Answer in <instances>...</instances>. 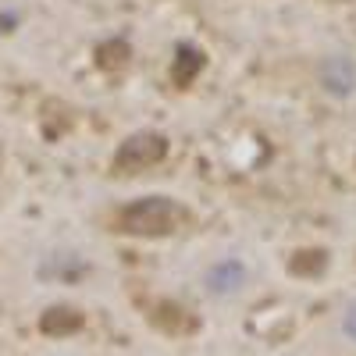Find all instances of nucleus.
Masks as SVG:
<instances>
[{"instance_id": "1", "label": "nucleus", "mask_w": 356, "mask_h": 356, "mask_svg": "<svg viewBox=\"0 0 356 356\" xmlns=\"http://www.w3.org/2000/svg\"><path fill=\"white\" fill-rule=\"evenodd\" d=\"M189 221V211L171 196H143L125 203L122 211L114 214V232L122 235H136V239H164L175 235Z\"/></svg>"}, {"instance_id": "2", "label": "nucleus", "mask_w": 356, "mask_h": 356, "mask_svg": "<svg viewBox=\"0 0 356 356\" xmlns=\"http://www.w3.org/2000/svg\"><path fill=\"white\" fill-rule=\"evenodd\" d=\"M171 150V143L164 132L157 129H143V132H132L122 139V146L114 150L111 157V175L118 178H129V175H143V171H150L157 168Z\"/></svg>"}, {"instance_id": "3", "label": "nucleus", "mask_w": 356, "mask_h": 356, "mask_svg": "<svg viewBox=\"0 0 356 356\" xmlns=\"http://www.w3.org/2000/svg\"><path fill=\"white\" fill-rule=\"evenodd\" d=\"M146 321H150L161 335H171V339H189V335H196L203 328L200 317L193 310H186L182 303H175V300L146 303Z\"/></svg>"}, {"instance_id": "4", "label": "nucleus", "mask_w": 356, "mask_h": 356, "mask_svg": "<svg viewBox=\"0 0 356 356\" xmlns=\"http://www.w3.org/2000/svg\"><path fill=\"white\" fill-rule=\"evenodd\" d=\"M207 68V50L182 40L175 47V57H171V86L175 89H189Z\"/></svg>"}, {"instance_id": "5", "label": "nucleus", "mask_w": 356, "mask_h": 356, "mask_svg": "<svg viewBox=\"0 0 356 356\" xmlns=\"http://www.w3.org/2000/svg\"><path fill=\"white\" fill-rule=\"evenodd\" d=\"M86 328V314L75 307H47L40 314V332L50 339H65V335H79Z\"/></svg>"}, {"instance_id": "6", "label": "nucleus", "mask_w": 356, "mask_h": 356, "mask_svg": "<svg viewBox=\"0 0 356 356\" xmlns=\"http://www.w3.org/2000/svg\"><path fill=\"white\" fill-rule=\"evenodd\" d=\"M93 61L104 75H122L129 65H132V43L125 36H114V40H104L97 43L93 50Z\"/></svg>"}, {"instance_id": "7", "label": "nucleus", "mask_w": 356, "mask_h": 356, "mask_svg": "<svg viewBox=\"0 0 356 356\" xmlns=\"http://www.w3.org/2000/svg\"><path fill=\"white\" fill-rule=\"evenodd\" d=\"M289 271L296 278H317L328 271V250L324 246H303L289 257Z\"/></svg>"}, {"instance_id": "8", "label": "nucleus", "mask_w": 356, "mask_h": 356, "mask_svg": "<svg viewBox=\"0 0 356 356\" xmlns=\"http://www.w3.org/2000/svg\"><path fill=\"white\" fill-rule=\"evenodd\" d=\"M243 278H246V271H243V264L239 260H225V264H218L211 275H207V285H211V292H235L243 285Z\"/></svg>"}, {"instance_id": "9", "label": "nucleus", "mask_w": 356, "mask_h": 356, "mask_svg": "<svg viewBox=\"0 0 356 356\" xmlns=\"http://www.w3.org/2000/svg\"><path fill=\"white\" fill-rule=\"evenodd\" d=\"M346 332H349V335L356 339V307H353V310L346 314Z\"/></svg>"}]
</instances>
